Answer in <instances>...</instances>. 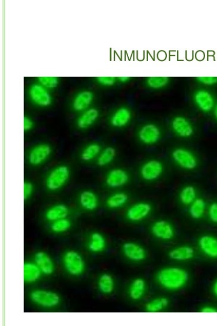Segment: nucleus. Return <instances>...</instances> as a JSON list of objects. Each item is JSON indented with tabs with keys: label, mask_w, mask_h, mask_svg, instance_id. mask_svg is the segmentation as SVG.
<instances>
[{
	"label": "nucleus",
	"mask_w": 217,
	"mask_h": 326,
	"mask_svg": "<svg viewBox=\"0 0 217 326\" xmlns=\"http://www.w3.org/2000/svg\"><path fill=\"white\" fill-rule=\"evenodd\" d=\"M71 227V222L67 218L62 219L52 222L51 225V229L56 234L64 233L69 230Z\"/></svg>",
	"instance_id": "34"
},
{
	"label": "nucleus",
	"mask_w": 217,
	"mask_h": 326,
	"mask_svg": "<svg viewBox=\"0 0 217 326\" xmlns=\"http://www.w3.org/2000/svg\"><path fill=\"white\" fill-rule=\"evenodd\" d=\"M146 291V283L142 278L135 279L130 284L128 294L133 301L141 300L145 295Z\"/></svg>",
	"instance_id": "24"
},
{
	"label": "nucleus",
	"mask_w": 217,
	"mask_h": 326,
	"mask_svg": "<svg viewBox=\"0 0 217 326\" xmlns=\"http://www.w3.org/2000/svg\"><path fill=\"white\" fill-rule=\"evenodd\" d=\"M106 239L104 236L99 232H93L90 236L88 249L93 253H101L105 249Z\"/></svg>",
	"instance_id": "26"
},
{
	"label": "nucleus",
	"mask_w": 217,
	"mask_h": 326,
	"mask_svg": "<svg viewBox=\"0 0 217 326\" xmlns=\"http://www.w3.org/2000/svg\"><path fill=\"white\" fill-rule=\"evenodd\" d=\"M168 79L165 77H150L147 80L148 86L154 89H159L166 86L168 83Z\"/></svg>",
	"instance_id": "35"
},
{
	"label": "nucleus",
	"mask_w": 217,
	"mask_h": 326,
	"mask_svg": "<svg viewBox=\"0 0 217 326\" xmlns=\"http://www.w3.org/2000/svg\"><path fill=\"white\" fill-rule=\"evenodd\" d=\"M34 126V123H33L32 120L30 118L28 117H24V128L25 132L31 131Z\"/></svg>",
	"instance_id": "41"
},
{
	"label": "nucleus",
	"mask_w": 217,
	"mask_h": 326,
	"mask_svg": "<svg viewBox=\"0 0 217 326\" xmlns=\"http://www.w3.org/2000/svg\"><path fill=\"white\" fill-rule=\"evenodd\" d=\"M164 170L163 162L156 159H152L143 163L140 170V174L143 180L152 182L159 178L163 175Z\"/></svg>",
	"instance_id": "6"
},
{
	"label": "nucleus",
	"mask_w": 217,
	"mask_h": 326,
	"mask_svg": "<svg viewBox=\"0 0 217 326\" xmlns=\"http://www.w3.org/2000/svg\"><path fill=\"white\" fill-rule=\"evenodd\" d=\"M198 246L207 257L217 259V238L211 235H205L198 240Z\"/></svg>",
	"instance_id": "16"
},
{
	"label": "nucleus",
	"mask_w": 217,
	"mask_h": 326,
	"mask_svg": "<svg viewBox=\"0 0 217 326\" xmlns=\"http://www.w3.org/2000/svg\"><path fill=\"white\" fill-rule=\"evenodd\" d=\"M129 179L130 176L126 170L115 168L108 172L106 176L105 183L109 188H116L126 185Z\"/></svg>",
	"instance_id": "12"
},
{
	"label": "nucleus",
	"mask_w": 217,
	"mask_h": 326,
	"mask_svg": "<svg viewBox=\"0 0 217 326\" xmlns=\"http://www.w3.org/2000/svg\"><path fill=\"white\" fill-rule=\"evenodd\" d=\"M70 177V170L67 166L60 165L54 168L47 175L46 188L51 191L60 190L67 183Z\"/></svg>",
	"instance_id": "2"
},
{
	"label": "nucleus",
	"mask_w": 217,
	"mask_h": 326,
	"mask_svg": "<svg viewBox=\"0 0 217 326\" xmlns=\"http://www.w3.org/2000/svg\"><path fill=\"white\" fill-rule=\"evenodd\" d=\"M62 260L66 271L73 276L82 275L85 270V262L82 255L76 251H66Z\"/></svg>",
	"instance_id": "3"
},
{
	"label": "nucleus",
	"mask_w": 217,
	"mask_h": 326,
	"mask_svg": "<svg viewBox=\"0 0 217 326\" xmlns=\"http://www.w3.org/2000/svg\"><path fill=\"white\" fill-rule=\"evenodd\" d=\"M169 305V300L165 297L154 298L150 301L146 305V310L148 313H156L167 309Z\"/></svg>",
	"instance_id": "33"
},
{
	"label": "nucleus",
	"mask_w": 217,
	"mask_h": 326,
	"mask_svg": "<svg viewBox=\"0 0 217 326\" xmlns=\"http://www.w3.org/2000/svg\"><path fill=\"white\" fill-rule=\"evenodd\" d=\"M34 262L45 275H51L54 271L55 266L52 259L44 251H40L35 253Z\"/></svg>",
	"instance_id": "17"
},
{
	"label": "nucleus",
	"mask_w": 217,
	"mask_h": 326,
	"mask_svg": "<svg viewBox=\"0 0 217 326\" xmlns=\"http://www.w3.org/2000/svg\"><path fill=\"white\" fill-rule=\"evenodd\" d=\"M101 147L97 143H91L84 148L81 158L84 161L89 162L97 158L101 152Z\"/></svg>",
	"instance_id": "31"
},
{
	"label": "nucleus",
	"mask_w": 217,
	"mask_h": 326,
	"mask_svg": "<svg viewBox=\"0 0 217 326\" xmlns=\"http://www.w3.org/2000/svg\"><path fill=\"white\" fill-rule=\"evenodd\" d=\"M94 96L90 91H83L75 96L72 103L73 109L78 112L84 111L88 108L93 101Z\"/></svg>",
	"instance_id": "19"
},
{
	"label": "nucleus",
	"mask_w": 217,
	"mask_h": 326,
	"mask_svg": "<svg viewBox=\"0 0 217 326\" xmlns=\"http://www.w3.org/2000/svg\"><path fill=\"white\" fill-rule=\"evenodd\" d=\"M98 288L103 294H111L115 288V281L109 274H103L98 280Z\"/></svg>",
	"instance_id": "28"
},
{
	"label": "nucleus",
	"mask_w": 217,
	"mask_h": 326,
	"mask_svg": "<svg viewBox=\"0 0 217 326\" xmlns=\"http://www.w3.org/2000/svg\"><path fill=\"white\" fill-rule=\"evenodd\" d=\"M31 301L35 304L46 307V308H53L60 304V296L56 292L46 290H35L30 294Z\"/></svg>",
	"instance_id": "5"
},
{
	"label": "nucleus",
	"mask_w": 217,
	"mask_h": 326,
	"mask_svg": "<svg viewBox=\"0 0 217 326\" xmlns=\"http://www.w3.org/2000/svg\"><path fill=\"white\" fill-rule=\"evenodd\" d=\"M171 157L176 164L183 169L193 170L198 165L195 155L186 148H175L172 152Z\"/></svg>",
	"instance_id": "4"
},
{
	"label": "nucleus",
	"mask_w": 217,
	"mask_h": 326,
	"mask_svg": "<svg viewBox=\"0 0 217 326\" xmlns=\"http://www.w3.org/2000/svg\"><path fill=\"white\" fill-rule=\"evenodd\" d=\"M201 312L203 313H216L217 310L213 306H206L202 309Z\"/></svg>",
	"instance_id": "42"
},
{
	"label": "nucleus",
	"mask_w": 217,
	"mask_h": 326,
	"mask_svg": "<svg viewBox=\"0 0 217 326\" xmlns=\"http://www.w3.org/2000/svg\"><path fill=\"white\" fill-rule=\"evenodd\" d=\"M152 206L147 202H139L132 205L127 211L126 217L131 222H140L149 216Z\"/></svg>",
	"instance_id": "9"
},
{
	"label": "nucleus",
	"mask_w": 217,
	"mask_h": 326,
	"mask_svg": "<svg viewBox=\"0 0 217 326\" xmlns=\"http://www.w3.org/2000/svg\"><path fill=\"white\" fill-rule=\"evenodd\" d=\"M200 83L206 85H213L217 83V77H201L198 78Z\"/></svg>",
	"instance_id": "40"
},
{
	"label": "nucleus",
	"mask_w": 217,
	"mask_h": 326,
	"mask_svg": "<svg viewBox=\"0 0 217 326\" xmlns=\"http://www.w3.org/2000/svg\"><path fill=\"white\" fill-rule=\"evenodd\" d=\"M52 153L51 147L47 143H40L32 148L28 155L30 165L38 166L45 162Z\"/></svg>",
	"instance_id": "7"
},
{
	"label": "nucleus",
	"mask_w": 217,
	"mask_h": 326,
	"mask_svg": "<svg viewBox=\"0 0 217 326\" xmlns=\"http://www.w3.org/2000/svg\"><path fill=\"white\" fill-rule=\"evenodd\" d=\"M29 94L31 101L39 106H49L52 101L49 92L41 84L32 85L29 89Z\"/></svg>",
	"instance_id": "11"
},
{
	"label": "nucleus",
	"mask_w": 217,
	"mask_h": 326,
	"mask_svg": "<svg viewBox=\"0 0 217 326\" xmlns=\"http://www.w3.org/2000/svg\"><path fill=\"white\" fill-rule=\"evenodd\" d=\"M116 151L112 147H108L102 150L97 158V163L99 166L105 167L111 164L115 160Z\"/></svg>",
	"instance_id": "32"
},
{
	"label": "nucleus",
	"mask_w": 217,
	"mask_h": 326,
	"mask_svg": "<svg viewBox=\"0 0 217 326\" xmlns=\"http://www.w3.org/2000/svg\"><path fill=\"white\" fill-rule=\"evenodd\" d=\"M207 210V204L204 199L197 198L189 206V213L194 220H200L204 217Z\"/></svg>",
	"instance_id": "27"
},
{
	"label": "nucleus",
	"mask_w": 217,
	"mask_h": 326,
	"mask_svg": "<svg viewBox=\"0 0 217 326\" xmlns=\"http://www.w3.org/2000/svg\"><path fill=\"white\" fill-rule=\"evenodd\" d=\"M151 232L156 239L164 241L171 240L175 235L173 226L165 220L154 222L151 227Z\"/></svg>",
	"instance_id": "10"
},
{
	"label": "nucleus",
	"mask_w": 217,
	"mask_h": 326,
	"mask_svg": "<svg viewBox=\"0 0 217 326\" xmlns=\"http://www.w3.org/2000/svg\"><path fill=\"white\" fill-rule=\"evenodd\" d=\"M122 250L125 257L131 261L142 262L145 260L147 257L144 247L134 242L124 243Z\"/></svg>",
	"instance_id": "14"
},
{
	"label": "nucleus",
	"mask_w": 217,
	"mask_h": 326,
	"mask_svg": "<svg viewBox=\"0 0 217 326\" xmlns=\"http://www.w3.org/2000/svg\"><path fill=\"white\" fill-rule=\"evenodd\" d=\"M208 215L212 223L217 224V202L212 203L208 209Z\"/></svg>",
	"instance_id": "37"
},
{
	"label": "nucleus",
	"mask_w": 217,
	"mask_h": 326,
	"mask_svg": "<svg viewBox=\"0 0 217 326\" xmlns=\"http://www.w3.org/2000/svg\"><path fill=\"white\" fill-rule=\"evenodd\" d=\"M42 272L35 262H26L24 266V279L26 283H33L36 282L40 277Z\"/></svg>",
	"instance_id": "25"
},
{
	"label": "nucleus",
	"mask_w": 217,
	"mask_h": 326,
	"mask_svg": "<svg viewBox=\"0 0 217 326\" xmlns=\"http://www.w3.org/2000/svg\"><path fill=\"white\" fill-rule=\"evenodd\" d=\"M80 205L83 209L88 211H93L97 208L98 198L93 191H84L80 195Z\"/></svg>",
	"instance_id": "21"
},
{
	"label": "nucleus",
	"mask_w": 217,
	"mask_h": 326,
	"mask_svg": "<svg viewBox=\"0 0 217 326\" xmlns=\"http://www.w3.org/2000/svg\"><path fill=\"white\" fill-rule=\"evenodd\" d=\"M98 83L104 86H112L115 83V79L113 77H101L97 79Z\"/></svg>",
	"instance_id": "39"
},
{
	"label": "nucleus",
	"mask_w": 217,
	"mask_h": 326,
	"mask_svg": "<svg viewBox=\"0 0 217 326\" xmlns=\"http://www.w3.org/2000/svg\"><path fill=\"white\" fill-rule=\"evenodd\" d=\"M33 191H34L33 185L29 182H25L24 185V197L25 200L31 197Z\"/></svg>",
	"instance_id": "38"
},
{
	"label": "nucleus",
	"mask_w": 217,
	"mask_h": 326,
	"mask_svg": "<svg viewBox=\"0 0 217 326\" xmlns=\"http://www.w3.org/2000/svg\"><path fill=\"white\" fill-rule=\"evenodd\" d=\"M214 115L215 119L217 120V104L215 105V107L214 108Z\"/></svg>",
	"instance_id": "45"
},
{
	"label": "nucleus",
	"mask_w": 217,
	"mask_h": 326,
	"mask_svg": "<svg viewBox=\"0 0 217 326\" xmlns=\"http://www.w3.org/2000/svg\"><path fill=\"white\" fill-rule=\"evenodd\" d=\"M131 118L130 110L126 107H122L117 110L112 115L110 118V123L115 128H123L129 123Z\"/></svg>",
	"instance_id": "20"
},
{
	"label": "nucleus",
	"mask_w": 217,
	"mask_h": 326,
	"mask_svg": "<svg viewBox=\"0 0 217 326\" xmlns=\"http://www.w3.org/2000/svg\"><path fill=\"white\" fill-rule=\"evenodd\" d=\"M189 273L185 269L176 266H168L161 269L156 275L158 284L169 291L182 289L188 283Z\"/></svg>",
	"instance_id": "1"
},
{
	"label": "nucleus",
	"mask_w": 217,
	"mask_h": 326,
	"mask_svg": "<svg viewBox=\"0 0 217 326\" xmlns=\"http://www.w3.org/2000/svg\"><path fill=\"white\" fill-rule=\"evenodd\" d=\"M161 132L156 125L149 123L142 126L139 130L138 138L146 146H153L159 141Z\"/></svg>",
	"instance_id": "8"
},
{
	"label": "nucleus",
	"mask_w": 217,
	"mask_h": 326,
	"mask_svg": "<svg viewBox=\"0 0 217 326\" xmlns=\"http://www.w3.org/2000/svg\"><path fill=\"white\" fill-rule=\"evenodd\" d=\"M212 291L213 294H214L217 298V279L214 281V283H213Z\"/></svg>",
	"instance_id": "43"
},
{
	"label": "nucleus",
	"mask_w": 217,
	"mask_h": 326,
	"mask_svg": "<svg viewBox=\"0 0 217 326\" xmlns=\"http://www.w3.org/2000/svg\"><path fill=\"white\" fill-rule=\"evenodd\" d=\"M194 101L198 108L205 113L210 112L215 107L214 97L211 93L205 90L197 91L194 95Z\"/></svg>",
	"instance_id": "15"
},
{
	"label": "nucleus",
	"mask_w": 217,
	"mask_h": 326,
	"mask_svg": "<svg viewBox=\"0 0 217 326\" xmlns=\"http://www.w3.org/2000/svg\"><path fill=\"white\" fill-rule=\"evenodd\" d=\"M40 84L45 88H52L56 87L58 84V79L54 77H42L38 79Z\"/></svg>",
	"instance_id": "36"
},
{
	"label": "nucleus",
	"mask_w": 217,
	"mask_h": 326,
	"mask_svg": "<svg viewBox=\"0 0 217 326\" xmlns=\"http://www.w3.org/2000/svg\"><path fill=\"white\" fill-rule=\"evenodd\" d=\"M98 116L99 112L97 109H88L84 111L77 120V125L81 129H88L95 123Z\"/></svg>",
	"instance_id": "23"
},
{
	"label": "nucleus",
	"mask_w": 217,
	"mask_h": 326,
	"mask_svg": "<svg viewBox=\"0 0 217 326\" xmlns=\"http://www.w3.org/2000/svg\"><path fill=\"white\" fill-rule=\"evenodd\" d=\"M128 200V196L123 192H119L110 195L106 200V205L109 209H116L126 205Z\"/></svg>",
	"instance_id": "29"
},
{
	"label": "nucleus",
	"mask_w": 217,
	"mask_h": 326,
	"mask_svg": "<svg viewBox=\"0 0 217 326\" xmlns=\"http://www.w3.org/2000/svg\"><path fill=\"white\" fill-rule=\"evenodd\" d=\"M69 213L68 207L63 204H57L46 211L45 218L48 221L53 222L67 218Z\"/></svg>",
	"instance_id": "22"
},
{
	"label": "nucleus",
	"mask_w": 217,
	"mask_h": 326,
	"mask_svg": "<svg viewBox=\"0 0 217 326\" xmlns=\"http://www.w3.org/2000/svg\"><path fill=\"white\" fill-rule=\"evenodd\" d=\"M119 80L122 82H126L128 80H129V78L127 77H121L119 78Z\"/></svg>",
	"instance_id": "44"
},
{
	"label": "nucleus",
	"mask_w": 217,
	"mask_h": 326,
	"mask_svg": "<svg viewBox=\"0 0 217 326\" xmlns=\"http://www.w3.org/2000/svg\"><path fill=\"white\" fill-rule=\"evenodd\" d=\"M196 198L197 191L192 185H187L180 192V201L183 205L190 206Z\"/></svg>",
	"instance_id": "30"
},
{
	"label": "nucleus",
	"mask_w": 217,
	"mask_h": 326,
	"mask_svg": "<svg viewBox=\"0 0 217 326\" xmlns=\"http://www.w3.org/2000/svg\"><path fill=\"white\" fill-rule=\"evenodd\" d=\"M172 260L180 262L188 261L194 257L193 248L189 246H182L174 248L169 252Z\"/></svg>",
	"instance_id": "18"
},
{
	"label": "nucleus",
	"mask_w": 217,
	"mask_h": 326,
	"mask_svg": "<svg viewBox=\"0 0 217 326\" xmlns=\"http://www.w3.org/2000/svg\"><path fill=\"white\" fill-rule=\"evenodd\" d=\"M171 128L180 138H189L193 135V125L187 118L182 116H176L172 119Z\"/></svg>",
	"instance_id": "13"
}]
</instances>
